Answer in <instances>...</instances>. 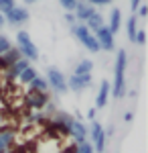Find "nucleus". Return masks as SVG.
<instances>
[{
    "instance_id": "c85d7f7f",
    "label": "nucleus",
    "mask_w": 148,
    "mask_h": 153,
    "mask_svg": "<svg viewBox=\"0 0 148 153\" xmlns=\"http://www.w3.org/2000/svg\"><path fill=\"white\" fill-rule=\"evenodd\" d=\"M140 4H142V0H130V8H132V14H134V10H136Z\"/></svg>"
},
{
    "instance_id": "6e6552de",
    "label": "nucleus",
    "mask_w": 148,
    "mask_h": 153,
    "mask_svg": "<svg viewBox=\"0 0 148 153\" xmlns=\"http://www.w3.org/2000/svg\"><path fill=\"white\" fill-rule=\"evenodd\" d=\"M29 19H31V14H29V10L24 6H14V8H10V10L4 14V23L12 25V27H21Z\"/></svg>"
},
{
    "instance_id": "393cba45",
    "label": "nucleus",
    "mask_w": 148,
    "mask_h": 153,
    "mask_svg": "<svg viewBox=\"0 0 148 153\" xmlns=\"http://www.w3.org/2000/svg\"><path fill=\"white\" fill-rule=\"evenodd\" d=\"M134 43H138V45H144V43H146V31H144V29H138L136 31Z\"/></svg>"
},
{
    "instance_id": "9d476101",
    "label": "nucleus",
    "mask_w": 148,
    "mask_h": 153,
    "mask_svg": "<svg viewBox=\"0 0 148 153\" xmlns=\"http://www.w3.org/2000/svg\"><path fill=\"white\" fill-rule=\"evenodd\" d=\"M91 82H93V78H91V74H85V76H75V74H71L67 80V90L71 92H83L85 88H89Z\"/></svg>"
},
{
    "instance_id": "ddd939ff",
    "label": "nucleus",
    "mask_w": 148,
    "mask_h": 153,
    "mask_svg": "<svg viewBox=\"0 0 148 153\" xmlns=\"http://www.w3.org/2000/svg\"><path fill=\"white\" fill-rule=\"evenodd\" d=\"M29 65H31V61H26L24 57H21L18 61H16V63H12L10 68H8V70L4 71V78H6L8 82H14V80H18L21 71H23V70H26Z\"/></svg>"
},
{
    "instance_id": "423d86ee",
    "label": "nucleus",
    "mask_w": 148,
    "mask_h": 153,
    "mask_svg": "<svg viewBox=\"0 0 148 153\" xmlns=\"http://www.w3.org/2000/svg\"><path fill=\"white\" fill-rule=\"evenodd\" d=\"M103 127L97 120H91V127L87 129V137L91 139V147L95 153H103L106 151V133Z\"/></svg>"
},
{
    "instance_id": "39448f33",
    "label": "nucleus",
    "mask_w": 148,
    "mask_h": 153,
    "mask_svg": "<svg viewBox=\"0 0 148 153\" xmlns=\"http://www.w3.org/2000/svg\"><path fill=\"white\" fill-rule=\"evenodd\" d=\"M47 86L53 90V92H57V94H63V92H67V78H65V74L57 68H49L47 70Z\"/></svg>"
},
{
    "instance_id": "9b49d317",
    "label": "nucleus",
    "mask_w": 148,
    "mask_h": 153,
    "mask_svg": "<svg viewBox=\"0 0 148 153\" xmlns=\"http://www.w3.org/2000/svg\"><path fill=\"white\" fill-rule=\"evenodd\" d=\"M69 137L73 139V143L75 145H79V143H83V141H87V127L81 123V120H73L71 123V129H69Z\"/></svg>"
},
{
    "instance_id": "aec40b11",
    "label": "nucleus",
    "mask_w": 148,
    "mask_h": 153,
    "mask_svg": "<svg viewBox=\"0 0 148 153\" xmlns=\"http://www.w3.org/2000/svg\"><path fill=\"white\" fill-rule=\"evenodd\" d=\"M126 31H128V39L134 43V37H136V31H138V16L136 14H130V19L126 23Z\"/></svg>"
},
{
    "instance_id": "1a4fd4ad",
    "label": "nucleus",
    "mask_w": 148,
    "mask_h": 153,
    "mask_svg": "<svg viewBox=\"0 0 148 153\" xmlns=\"http://www.w3.org/2000/svg\"><path fill=\"white\" fill-rule=\"evenodd\" d=\"M93 35H95V41H97L100 49H103V51H114V47H116V45H114V43H116V41H114V33H112L106 25H103L102 29H97Z\"/></svg>"
},
{
    "instance_id": "0eeeda50",
    "label": "nucleus",
    "mask_w": 148,
    "mask_h": 153,
    "mask_svg": "<svg viewBox=\"0 0 148 153\" xmlns=\"http://www.w3.org/2000/svg\"><path fill=\"white\" fill-rule=\"evenodd\" d=\"M49 92H34V90H29L26 96H24V104L29 110L33 112H41L47 104H49Z\"/></svg>"
},
{
    "instance_id": "f3484780",
    "label": "nucleus",
    "mask_w": 148,
    "mask_h": 153,
    "mask_svg": "<svg viewBox=\"0 0 148 153\" xmlns=\"http://www.w3.org/2000/svg\"><path fill=\"white\" fill-rule=\"evenodd\" d=\"M85 27L89 29L91 33H95L97 29H102V27H103V16H102V14H100L97 10H95V12H93V14L89 16V19L85 21Z\"/></svg>"
},
{
    "instance_id": "f257e3e1",
    "label": "nucleus",
    "mask_w": 148,
    "mask_h": 153,
    "mask_svg": "<svg viewBox=\"0 0 148 153\" xmlns=\"http://www.w3.org/2000/svg\"><path fill=\"white\" fill-rule=\"evenodd\" d=\"M126 65H128V53L120 49L116 53L114 63V82L110 84V94L114 98H122L126 94Z\"/></svg>"
},
{
    "instance_id": "cd10ccee",
    "label": "nucleus",
    "mask_w": 148,
    "mask_h": 153,
    "mask_svg": "<svg viewBox=\"0 0 148 153\" xmlns=\"http://www.w3.org/2000/svg\"><path fill=\"white\" fill-rule=\"evenodd\" d=\"M65 21H67V23L71 25V27L77 23V21H75V16H73V12H65Z\"/></svg>"
},
{
    "instance_id": "6ab92c4d",
    "label": "nucleus",
    "mask_w": 148,
    "mask_h": 153,
    "mask_svg": "<svg viewBox=\"0 0 148 153\" xmlns=\"http://www.w3.org/2000/svg\"><path fill=\"white\" fill-rule=\"evenodd\" d=\"M37 76H39V74H37V70H34L33 65H29L26 70H23V71H21V76H18V82H21V84H24V86H29V84L33 82V80L37 78Z\"/></svg>"
},
{
    "instance_id": "2f4dec72",
    "label": "nucleus",
    "mask_w": 148,
    "mask_h": 153,
    "mask_svg": "<svg viewBox=\"0 0 148 153\" xmlns=\"http://www.w3.org/2000/svg\"><path fill=\"white\" fill-rule=\"evenodd\" d=\"M4 25H6V23H4V14H2V12H0V29H2V27H4Z\"/></svg>"
},
{
    "instance_id": "20e7f679",
    "label": "nucleus",
    "mask_w": 148,
    "mask_h": 153,
    "mask_svg": "<svg viewBox=\"0 0 148 153\" xmlns=\"http://www.w3.org/2000/svg\"><path fill=\"white\" fill-rule=\"evenodd\" d=\"M75 118L67 114V112H55L51 120H49V131H53V133H59V135H67L69 137V129H71V123H73Z\"/></svg>"
},
{
    "instance_id": "b1692460",
    "label": "nucleus",
    "mask_w": 148,
    "mask_h": 153,
    "mask_svg": "<svg viewBox=\"0 0 148 153\" xmlns=\"http://www.w3.org/2000/svg\"><path fill=\"white\" fill-rule=\"evenodd\" d=\"M10 47H12L10 39H8L6 35H0V55H2V53H6Z\"/></svg>"
},
{
    "instance_id": "412c9836",
    "label": "nucleus",
    "mask_w": 148,
    "mask_h": 153,
    "mask_svg": "<svg viewBox=\"0 0 148 153\" xmlns=\"http://www.w3.org/2000/svg\"><path fill=\"white\" fill-rule=\"evenodd\" d=\"M29 90H34V92H49V86H47V80L37 76L33 82L29 84Z\"/></svg>"
},
{
    "instance_id": "2eb2a0df",
    "label": "nucleus",
    "mask_w": 148,
    "mask_h": 153,
    "mask_svg": "<svg viewBox=\"0 0 148 153\" xmlns=\"http://www.w3.org/2000/svg\"><path fill=\"white\" fill-rule=\"evenodd\" d=\"M108 98H110V82L103 80L100 84V90H97V96H95V108H103L108 104Z\"/></svg>"
},
{
    "instance_id": "a878e982",
    "label": "nucleus",
    "mask_w": 148,
    "mask_h": 153,
    "mask_svg": "<svg viewBox=\"0 0 148 153\" xmlns=\"http://www.w3.org/2000/svg\"><path fill=\"white\" fill-rule=\"evenodd\" d=\"M85 2H87V4H91V6L95 8V6H106V4H110L112 0H85Z\"/></svg>"
},
{
    "instance_id": "7c9ffc66",
    "label": "nucleus",
    "mask_w": 148,
    "mask_h": 153,
    "mask_svg": "<svg viewBox=\"0 0 148 153\" xmlns=\"http://www.w3.org/2000/svg\"><path fill=\"white\" fill-rule=\"evenodd\" d=\"M132 118H134V114H132V112H126V114H124V120H126V123H130Z\"/></svg>"
},
{
    "instance_id": "7ed1b4c3",
    "label": "nucleus",
    "mask_w": 148,
    "mask_h": 153,
    "mask_svg": "<svg viewBox=\"0 0 148 153\" xmlns=\"http://www.w3.org/2000/svg\"><path fill=\"white\" fill-rule=\"evenodd\" d=\"M71 31H73L75 39H77L87 51H91V53H97V51H100V45H97V41H95V35H93L83 23H75L71 27Z\"/></svg>"
},
{
    "instance_id": "f8f14e48",
    "label": "nucleus",
    "mask_w": 148,
    "mask_h": 153,
    "mask_svg": "<svg viewBox=\"0 0 148 153\" xmlns=\"http://www.w3.org/2000/svg\"><path fill=\"white\" fill-rule=\"evenodd\" d=\"M93 12H95V8H93L91 4L83 2V0H77V6H75V10H73V16H75V21H77V23L85 25V21L89 19Z\"/></svg>"
},
{
    "instance_id": "473e14b6",
    "label": "nucleus",
    "mask_w": 148,
    "mask_h": 153,
    "mask_svg": "<svg viewBox=\"0 0 148 153\" xmlns=\"http://www.w3.org/2000/svg\"><path fill=\"white\" fill-rule=\"evenodd\" d=\"M24 2H26V4H34L37 0H24Z\"/></svg>"
},
{
    "instance_id": "4468645a",
    "label": "nucleus",
    "mask_w": 148,
    "mask_h": 153,
    "mask_svg": "<svg viewBox=\"0 0 148 153\" xmlns=\"http://www.w3.org/2000/svg\"><path fill=\"white\" fill-rule=\"evenodd\" d=\"M18 59H21V53H18V49L12 45L6 53H2V55H0V71H6L12 63H16Z\"/></svg>"
},
{
    "instance_id": "f03ea898",
    "label": "nucleus",
    "mask_w": 148,
    "mask_h": 153,
    "mask_svg": "<svg viewBox=\"0 0 148 153\" xmlns=\"http://www.w3.org/2000/svg\"><path fill=\"white\" fill-rule=\"evenodd\" d=\"M14 47L18 49L21 57H24L26 61H37L39 59V49H37V45L33 43V39H31V35L26 31L16 33V45Z\"/></svg>"
},
{
    "instance_id": "c756f323",
    "label": "nucleus",
    "mask_w": 148,
    "mask_h": 153,
    "mask_svg": "<svg viewBox=\"0 0 148 153\" xmlns=\"http://www.w3.org/2000/svg\"><path fill=\"white\" fill-rule=\"evenodd\" d=\"M87 118H89V120H95V108H89V110H87Z\"/></svg>"
},
{
    "instance_id": "bb28decb",
    "label": "nucleus",
    "mask_w": 148,
    "mask_h": 153,
    "mask_svg": "<svg viewBox=\"0 0 148 153\" xmlns=\"http://www.w3.org/2000/svg\"><path fill=\"white\" fill-rule=\"evenodd\" d=\"M136 10H138V16H142V19H144V16L148 14V6H146V4H140Z\"/></svg>"
},
{
    "instance_id": "dca6fc26",
    "label": "nucleus",
    "mask_w": 148,
    "mask_h": 153,
    "mask_svg": "<svg viewBox=\"0 0 148 153\" xmlns=\"http://www.w3.org/2000/svg\"><path fill=\"white\" fill-rule=\"evenodd\" d=\"M120 27H122V10L120 8H112L110 10V25H108V29L116 35L120 31Z\"/></svg>"
},
{
    "instance_id": "5701e85b",
    "label": "nucleus",
    "mask_w": 148,
    "mask_h": 153,
    "mask_svg": "<svg viewBox=\"0 0 148 153\" xmlns=\"http://www.w3.org/2000/svg\"><path fill=\"white\" fill-rule=\"evenodd\" d=\"M16 6V0H0V12L6 14V12Z\"/></svg>"
},
{
    "instance_id": "4be33fe9",
    "label": "nucleus",
    "mask_w": 148,
    "mask_h": 153,
    "mask_svg": "<svg viewBox=\"0 0 148 153\" xmlns=\"http://www.w3.org/2000/svg\"><path fill=\"white\" fill-rule=\"evenodd\" d=\"M59 4H61V8L65 12H73L75 6H77V0H59Z\"/></svg>"
},
{
    "instance_id": "a211bd4d",
    "label": "nucleus",
    "mask_w": 148,
    "mask_h": 153,
    "mask_svg": "<svg viewBox=\"0 0 148 153\" xmlns=\"http://www.w3.org/2000/svg\"><path fill=\"white\" fill-rule=\"evenodd\" d=\"M91 70H93V61L91 59H81V61H77L73 74L75 76H85V74H91Z\"/></svg>"
}]
</instances>
